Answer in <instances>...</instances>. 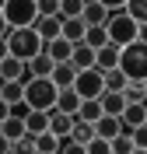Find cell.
Segmentation results:
<instances>
[{
  "label": "cell",
  "mask_w": 147,
  "mask_h": 154,
  "mask_svg": "<svg viewBox=\"0 0 147 154\" xmlns=\"http://www.w3.org/2000/svg\"><path fill=\"white\" fill-rule=\"evenodd\" d=\"M119 70L126 81H147V42H130L119 49Z\"/></svg>",
  "instance_id": "cell-4"
},
{
  "label": "cell",
  "mask_w": 147,
  "mask_h": 154,
  "mask_svg": "<svg viewBox=\"0 0 147 154\" xmlns=\"http://www.w3.org/2000/svg\"><path fill=\"white\" fill-rule=\"evenodd\" d=\"M130 137H133V147H137V151H147V126H137Z\"/></svg>",
  "instance_id": "cell-36"
},
{
  "label": "cell",
  "mask_w": 147,
  "mask_h": 154,
  "mask_svg": "<svg viewBox=\"0 0 147 154\" xmlns=\"http://www.w3.org/2000/svg\"><path fill=\"white\" fill-rule=\"evenodd\" d=\"M49 81H53V88L56 91H67V88H74V81H77V67L74 63H56L53 67V74H49Z\"/></svg>",
  "instance_id": "cell-7"
},
{
  "label": "cell",
  "mask_w": 147,
  "mask_h": 154,
  "mask_svg": "<svg viewBox=\"0 0 147 154\" xmlns=\"http://www.w3.org/2000/svg\"><path fill=\"white\" fill-rule=\"evenodd\" d=\"M133 154H147V151H133Z\"/></svg>",
  "instance_id": "cell-44"
},
{
  "label": "cell",
  "mask_w": 147,
  "mask_h": 154,
  "mask_svg": "<svg viewBox=\"0 0 147 154\" xmlns=\"http://www.w3.org/2000/svg\"><path fill=\"white\" fill-rule=\"evenodd\" d=\"M42 46L46 42L35 35V28H11L7 32V49H11V56L21 60V63H28L32 56H39Z\"/></svg>",
  "instance_id": "cell-3"
},
{
  "label": "cell",
  "mask_w": 147,
  "mask_h": 154,
  "mask_svg": "<svg viewBox=\"0 0 147 154\" xmlns=\"http://www.w3.org/2000/svg\"><path fill=\"white\" fill-rule=\"evenodd\" d=\"M0 98H4L11 109L21 105V102H25V84H21V81H0Z\"/></svg>",
  "instance_id": "cell-14"
},
{
  "label": "cell",
  "mask_w": 147,
  "mask_h": 154,
  "mask_svg": "<svg viewBox=\"0 0 147 154\" xmlns=\"http://www.w3.org/2000/svg\"><path fill=\"white\" fill-rule=\"evenodd\" d=\"M0 137H4L7 144L21 140V137H25V119H18V116H11V119H4V123H0Z\"/></svg>",
  "instance_id": "cell-21"
},
{
  "label": "cell",
  "mask_w": 147,
  "mask_h": 154,
  "mask_svg": "<svg viewBox=\"0 0 147 154\" xmlns=\"http://www.w3.org/2000/svg\"><path fill=\"white\" fill-rule=\"evenodd\" d=\"M4 119H11V105L4 102V98H0V123H4Z\"/></svg>",
  "instance_id": "cell-38"
},
{
  "label": "cell",
  "mask_w": 147,
  "mask_h": 154,
  "mask_svg": "<svg viewBox=\"0 0 147 154\" xmlns=\"http://www.w3.org/2000/svg\"><path fill=\"white\" fill-rule=\"evenodd\" d=\"M42 53H46L53 63H67V60H70V53H74V46H70L67 38L60 35V38H53V42H46V46H42Z\"/></svg>",
  "instance_id": "cell-13"
},
{
  "label": "cell",
  "mask_w": 147,
  "mask_h": 154,
  "mask_svg": "<svg viewBox=\"0 0 147 154\" xmlns=\"http://www.w3.org/2000/svg\"><path fill=\"white\" fill-rule=\"evenodd\" d=\"M84 46H91V49H102V46H109V35H105V28H102V25H91V28L84 32Z\"/></svg>",
  "instance_id": "cell-26"
},
{
  "label": "cell",
  "mask_w": 147,
  "mask_h": 154,
  "mask_svg": "<svg viewBox=\"0 0 147 154\" xmlns=\"http://www.w3.org/2000/svg\"><path fill=\"white\" fill-rule=\"evenodd\" d=\"M98 105H102V116H123V109H126V95H119V91H102L98 95Z\"/></svg>",
  "instance_id": "cell-8"
},
{
  "label": "cell",
  "mask_w": 147,
  "mask_h": 154,
  "mask_svg": "<svg viewBox=\"0 0 147 154\" xmlns=\"http://www.w3.org/2000/svg\"><path fill=\"white\" fill-rule=\"evenodd\" d=\"M0 14L7 18V25H11V28H32V25L39 21V11H35V0H7Z\"/></svg>",
  "instance_id": "cell-5"
},
{
  "label": "cell",
  "mask_w": 147,
  "mask_h": 154,
  "mask_svg": "<svg viewBox=\"0 0 147 154\" xmlns=\"http://www.w3.org/2000/svg\"><path fill=\"white\" fill-rule=\"evenodd\" d=\"M11 154H35V137H21V140H14L11 144Z\"/></svg>",
  "instance_id": "cell-33"
},
{
  "label": "cell",
  "mask_w": 147,
  "mask_h": 154,
  "mask_svg": "<svg viewBox=\"0 0 147 154\" xmlns=\"http://www.w3.org/2000/svg\"><path fill=\"white\" fill-rule=\"evenodd\" d=\"M56 147H60V137H53L49 130L35 137V154H56Z\"/></svg>",
  "instance_id": "cell-27"
},
{
  "label": "cell",
  "mask_w": 147,
  "mask_h": 154,
  "mask_svg": "<svg viewBox=\"0 0 147 154\" xmlns=\"http://www.w3.org/2000/svg\"><path fill=\"white\" fill-rule=\"evenodd\" d=\"M7 32H11V25H7V18L0 14V38H7Z\"/></svg>",
  "instance_id": "cell-40"
},
{
  "label": "cell",
  "mask_w": 147,
  "mask_h": 154,
  "mask_svg": "<svg viewBox=\"0 0 147 154\" xmlns=\"http://www.w3.org/2000/svg\"><path fill=\"white\" fill-rule=\"evenodd\" d=\"M123 11H126L137 25H144V21H147V0H126V7H123Z\"/></svg>",
  "instance_id": "cell-29"
},
{
  "label": "cell",
  "mask_w": 147,
  "mask_h": 154,
  "mask_svg": "<svg viewBox=\"0 0 147 154\" xmlns=\"http://www.w3.org/2000/svg\"><path fill=\"white\" fill-rule=\"evenodd\" d=\"M119 130H123V126H119L116 116H102V119L95 123V137H102V140H112V137H119Z\"/></svg>",
  "instance_id": "cell-23"
},
{
  "label": "cell",
  "mask_w": 147,
  "mask_h": 154,
  "mask_svg": "<svg viewBox=\"0 0 147 154\" xmlns=\"http://www.w3.org/2000/svg\"><path fill=\"white\" fill-rule=\"evenodd\" d=\"M53 67H56V63H53V60H49L46 53H39V56H32L28 63H25L28 77H49V74H53Z\"/></svg>",
  "instance_id": "cell-19"
},
{
  "label": "cell",
  "mask_w": 147,
  "mask_h": 154,
  "mask_svg": "<svg viewBox=\"0 0 147 154\" xmlns=\"http://www.w3.org/2000/svg\"><path fill=\"white\" fill-rule=\"evenodd\" d=\"M84 151H88V154H112V147H109V140L95 137V140H88V144H84Z\"/></svg>",
  "instance_id": "cell-34"
},
{
  "label": "cell",
  "mask_w": 147,
  "mask_h": 154,
  "mask_svg": "<svg viewBox=\"0 0 147 154\" xmlns=\"http://www.w3.org/2000/svg\"><path fill=\"white\" fill-rule=\"evenodd\" d=\"M56 154H88V151H84L81 144H74L70 137H63V140H60V147H56Z\"/></svg>",
  "instance_id": "cell-35"
},
{
  "label": "cell",
  "mask_w": 147,
  "mask_h": 154,
  "mask_svg": "<svg viewBox=\"0 0 147 154\" xmlns=\"http://www.w3.org/2000/svg\"><path fill=\"white\" fill-rule=\"evenodd\" d=\"M56 88L49 77H28L25 81V105L35 109V112H53L56 109Z\"/></svg>",
  "instance_id": "cell-1"
},
{
  "label": "cell",
  "mask_w": 147,
  "mask_h": 154,
  "mask_svg": "<svg viewBox=\"0 0 147 154\" xmlns=\"http://www.w3.org/2000/svg\"><path fill=\"white\" fill-rule=\"evenodd\" d=\"M11 56V49H7V38H0V60H7Z\"/></svg>",
  "instance_id": "cell-41"
},
{
  "label": "cell",
  "mask_w": 147,
  "mask_h": 154,
  "mask_svg": "<svg viewBox=\"0 0 147 154\" xmlns=\"http://www.w3.org/2000/svg\"><path fill=\"white\" fill-rule=\"evenodd\" d=\"M81 102H84V98H81L74 88H67V91H60V95H56V109H60V112H67V116H77Z\"/></svg>",
  "instance_id": "cell-18"
},
{
  "label": "cell",
  "mask_w": 147,
  "mask_h": 154,
  "mask_svg": "<svg viewBox=\"0 0 147 154\" xmlns=\"http://www.w3.org/2000/svg\"><path fill=\"white\" fill-rule=\"evenodd\" d=\"M95 67L105 74V70H116L119 67V49L116 46H102V49H95Z\"/></svg>",
  "instance_id": "cell-15"
},
{
  "label": "cell",
  "mask_w": 147,
  "mask_h": 154,
  "mask_svg": "<svg viewBox=\"0 0 147 154\" xmlns=\"http://www.w3.org/2000/svg\"><path fill=\"white\" fill-rule=\"evenodd\" d=\"M84 32H88V25L81 18H63L60 21V35L67 38L70 46H77V42H84Z\"/></svg>",
  "instance_id": "cell-9"
},
{
  "label": "cell",
  "mask_w": 147,
  "mask_h": 154,
  "mask_svg": "<svg viewBox=\"0 0 147 154\" xmlns=\"http://www.w3.org/2000/svg\"><path fill=\"white\" fill-rule=\"evenodd\" d=\"M35 11H39V18H56L60 14V0H35Z\"/></svg>",
  "instance_id": "cell-32"
},
{
  "label": "cell",
  "mask_w": 147,
  "mask_h": 154,
  "mask_svg": "<svg viewBox=\"0 0 147 154\" xmlns=\"http://www.w3.org/2000/svg\"><path fill=\"white\" fill-rule=\"evenodd\" d=\"M4 4H7V0H0V11H4Z\"/></svg>",
  "instance_id": "cell-43"
},
{
  "label": "cell",
  "mask_w": 147,
  "mask_h": 154,
  "mask_svg": "<svg viewBox=\"0 0 147 154\" xmlns=\"http://www.w3.org/2000/svg\"><path fill=\"white\" fill-rule=\"evenodd\" d=\"M81 4L84 0H60V14L56 18L63 21V18H81Z\"/></svg>",
  "instance_id": "cell-31"
},
{
  "label": "cell",
  "mask_w": 147,
  "mask_h": 154,
  "mask_svg": "<svg viewBox=\"0 0 147 154\" xmlns=\"http://www.w3.org/2000/svg\"><path fill=\"white\" fill-rule=\"evenodd\" d=\"M137 42H147V21H144V25H137Z\"/></svg>",
  "instance_id": "cell-39"
},
{
  "label": "cell",
  "mask_w": 147,
  "mask_h": 154,
  "mask_svg": "<svg viewBox=\"0 0 147 154\" xmlns=\"http://www.w3.org/2000/svg\"><path fill=\"white\" fill-rule=\"evenodd\" d=\"M81 21H84V25H105L109 21V11L102 7V4H98V0H84V4H81Z\"/></svg>",
  "instance_id": "cell-10"
},
{
  "label": "cell",
  "mask_w": 147,
  "mask_h": 154,
  "mask_svg": "<svg viewBox=\"0 0 147 154\" xmlns=\"http://www.w3.org/2000/svg\"><path fill=\"white\" fill-rule=\"evenodd\" d=\"M144 84H147V81H144Z\"/></svg>",
  "instance_id": "cell-45"
},
{
  "label": "cell",
  "mask_w": 147,
  "mask_h": 154,
  "mask_svg": "<svg viewBox=\"0 0 147 154\" xmlns=\"http://www.w3.org/2000/svg\"><path fill=\"white\" fill-rule=\"evenodd\" d=\"M102 28H105V35H109V46H116V49L137 42V21L130 18L126 11H109V21Z\"/></svg>",
  "instance_id": "cell-2"
},
{
  "label": "cell",
  "mask_w": 147,
  "mask_h": 154,
  "mask_svg": "<svg viewBox=\"0 0 147 154\" xmlns=\"http://www.w3.org/2000/svg\"><path fill=\"white\" fill-rule=\"evenodd\" d=\"M70 140L84 147L88 140H95V126H91V123H81V119H74V130H70Z\"/></svg>",
  "instance_id": "cell-25"
},
{
  "label": "cell",
  "mask_w": 147,
  "mask_h": 154,
  "mask_svg": "<svg viewBox=\"0 0 147 154\" xmlns=\"http://www.w3.org/2000/svg\"><path fill=\"white\" fill-rule=\"evenodd\" d=\"M74 119H81V123H91V126H95L98 119H102V105H98V98H84Z\"/></svg>",
  "instance_id": "cell-22"
},
{
  "label": "cell",
  "mask_w": 147,
  "mask_h": 154,
  "mask_svg": "<svg viewBox=\"0 0 147 154\" xmlns=\"http://www.w3.org/2000/svg\"><path fill=\"white\" fill-rule=\"evenodd\" d=\"M102 81H105V91H119V95H123V91H126V74H123V70H105V74H102Z\"/></svg>",
  "instance_id": "cell-24"
},
{
  "label": "cell",
  "mask_w": 147,
  "mask_h": 154,
  "mask_svg": "<svg viewBox=\"0 0 147 154\" xmlns=\"http://www.w3.org/2000/svg\"><path fill=\"white\" fill-rule=\"evenodd\" d=\"M70 63H74L77 70H91V67H95V49L84 46V42H77L74 53H70Z\"/></svg>",
  "instance_id": "cell-17"
},
{
  "label": "cell",
  "mask_w": 147,
  "mask_h": 154,
  "mask_svg": "<svg viewBox=\"0 0 147 154\" xmlns=\"http://www.w3.org/2000/svg\"><path fill=\"white\" fill-rule=\"evenodd\" d=\"M98 4H102L105 11H123L126 7V0H98Z\"/></svg>",
  "instance_id": "cell-37"
},
{
  "label": "cell",
  "mask_w": 147,
  "mask_h": 154,
  "mask_svg": "<svg viewBox=\"0 0 147 154\" xmlns=\"http://www.w3.org/2000/svg\"><path fill=\"white\" fill-rule=\"evenodd\" d=\"M123 95H126V102H144V98H147V84H144V81H130Z\"/></svg>",
  "instance_id": "cell-30"
},
{
  "label": "cell",
  "mask_w": 147,
  "mask_h": 154,
  "mask_svg": "<svg viewBox=\"0 0 147 154\" xmlns=\"http://www.w3.org/2000/svg\"><path fill=\"white\" fill-rule=\"evenodd\" d=\"M0 154H11V144L4 140V137H0Z\"/></svg>",
  "instance_id": "cell-42"
},
{
  "label": "cell",
  "mask_w": 147,
  "mask_h": 154,
  "mask_svg": "<svg viewBox=\"0 0 147 154\" xmlns=\"http://www.w3.org/2000/svg\"><path fill=\"white\" fill-rule=\"evenodd\" d=\"M109 147H112V154H133V151H137V147H133V137H130V133L112 137V140H109Z\"/></svg>",
  "instance_id": "cell-28"
},
{
  "label": "cell",
  "mask_w": 147,
  "mask_h": 154,
  "mask_svg": "<svg viewBox=\"0 0 147 154\" xmlns=\"http://www.w3.org/2000/svg\"><path fill=\"white\" fill-rule=\"evenodd\" d=\"M49 130V112H35V109H28V116H25V133L28 137H39Z\"/></svg>",
  "instance_id": "cell-16"
},
{
  "label": "cell",
  "mask_w": 147,
  "mask_h": 154,
  "mask_svg": "<svg viewBox=\"0 0 147 154\" xmlns=\"http://www.w3.org/2000/svg\"><path fill=\"white\" fill-rule=\"evenodd\" d=\"M74 91L81 98H98L105 91V81H102V70L91 67V70H77V81H74Z\"/></svg>",
  "instance_id": "cell-6"
},
{
  "label": "cell",
  "mask_w": 147,
  "mask_h": 154,
  "mask_svg": "<svg viewBox=\"0 0 147 154\" xmlns=\"http://www.w3.org/2000/svg\"><path fill=\"white\" fill-rule=\"evenodd\" d=\"M0 81H28V70H25V63L21 60H14V56H7V60H0Z\"/></svg>",
  "instance_id": "cell-11"
},
{
  "label": "cell",
  "mask_w": 147,
  "mask_h": 154,
  "mask_svg": "<svg viewBox=\"0 0 147 154\" xmlns=\"http://www.w3.org/2000/svg\"><path fill=\"white\" fill-rule=\"evenodd\" d=\"M70 130H74V116H67V112H60V109H53L49 112V133L53 137H70Z\"/></svg>",
  "instance_id": "cell-12"
},
{
  "label": "cell",
  "mask_w": 147,
  "mask_h": 154,
  "mask_svg": "<svg viewBox=\"0 0 147 154\" xmlns=\"http://www.w3.org/2000/svg\"><path fill=\"white\" fill-rule=\"evenodd\" d=\"M32 28H35V35L42 42H53V38H60V18H39Z\"/></svg>",
  "instance_id": "cell-20"
}]
</instances>
